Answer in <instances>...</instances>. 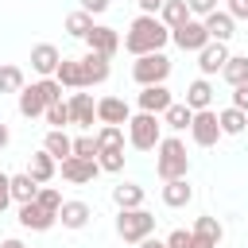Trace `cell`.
<instances>
[{"label": "cell", "instance_id": "39", "mask_svg": "<svg viewBox=\"0 0 248 248\" xmlns=\"http://www.w3.org/2000/svg\"><path fill=\"white\" fill-rule=\"evenodd\" d=\"M74 155H81V159H97V140H93V136H78V140H74Z\"/></svg>", "mask_w": 248, "mask_h": 248}, {"label": "cell", "instance_id": "3", "mask_svg": "<svg viewBox=\"0 0 248 248\" xmlns=\"http://www.w3.org/2000/svg\"><path fill=\"white\" fill-rule=\"evenodd\" d=\"M124 128H128V143L136 151H155L159 140H163V120L155 112H136Z\"/></svg>", "mask_w": 248, "mask_h": 248}, {"label": "cell", "instance_id": "37", "mask_svg": "<svg viewBox=\"0 0 248 248\" xmlns=\"http://www.w3.org/2000/svg\"><path fill=\"white\" fill-rule=\"evenodd\" d=\"M43 209H50V213H58L62 209V194L54 190V186H39V198H35Z\"/></svg>", "mask_w": 248, "mask_h": 248}, {"label": "cell", "instance_id": "15", "mask_svg": "<svg viewBox=\"0 0 248 248\" xmlns=\"http://www.w3.org/2000/svg\"><path fill=\"white\" fill-rule=\"evenodd\" d=\"M132 120V108H128V101H120V97H101L97 101V124H128Z\"/></svg>", "mask_w": 248, "mask_h": 248}, {"label": "cell", "instance_id": "11", "mask_svg": "<svg viewBox=\"0 0 248 248\" xmlns=\"http://www.w3.org/2000/svg\"><path fill=\"white\" fill-rule=\"evenodd\" d=\"M225 62H229V43H205V46L198 50V70H202V78L221 74Z\"/></svg>", "mask_w": 248, "mask_h": 248}, {"label": "cell", "instance_id": "24", "mask_svg": "<svg viewBox=\"0 0 248 248\" xmlns=\"http://www.w3.org/2000/svg\"><path fill=\"white\" fill-rule=\"evenodd\" d=\"M186 105H190L194 112H202V108L213 105V85H209V78H194V81L186 85Z\"/></svg>", "mask_w": 248, "mask_h": 248}, {"label": "cell", "instance_id": "30", "mask_svg": "<svg viewBox=\"0 0 248 248\" xmlns=\"http://www.w3.org/2000/svg\"><path fill=\"white\" fill-rule=\"evenodd\" d=\"M35 198H39V182H35L27 170H23V174H12V202L23 205V202H35Z\"/></svg>", "mask_w": 248, "mask_h": 248}, {"label": "cell", "instance_id": "28", "mask_svg": "<svg viewBox=\"0 0 248 248\" xmlns=\"http://www.w3.org/2000/svg\"><path fill=\"white\" fill-rule=\"evenodd\" d=\"M217 120H221V132H225V136H240V132L248 128V112H244V108H236V105L221 108V112H217Z\"/></svg>", "mask_w": 248, "mask_h": 248}, {"label": "cell", "instance_id": "2", "mask_svg": "<svg viewBox=\"0 0 248 248\" xmlns=\"http://www.w3.org/2000/svg\"><path fill=\"white\" fill-rule=\"evenodd\" d=\"M155 174L167 182V178H186L190 174V155H186V143L178 136H163L159 147H155Z\"/></svg>", "mask_w": 248, "mask_h": 248}, {"label": "cell", "instance_id": "22", "mask_svg": "<svg viewBox=\"0 0 248 248\" xmlns=\"http://www.w3.org/2000/svg\"><path fill=\"white\" fill-rule=\"evenodd\" d=\"M89 217H93V209L85 205V202H62V209H58V221H62V229H85L89 225Z\"/></svg>", "mask_w": 248, "mask_h": 248}, {"label": "cell", "instance_id": "23", "mask_svg": "<svg viewBox=\"0 0 248 248\" xmlns=\"http://www.w3.org/2000/svg\"><path fill=\"white\" fill-rule=\"evenodd\" d=\"M54 78L62 81V89H85V70H81V58H62Z\"/></svg>", "mask_w": 248, "mask_h": 248}, {"label": "cell", "instance_id": "43", "mask_svg": "<svg viewBox=\"0 0 248 248\" xmlns=\"http://www.w3.org/2000/svg\"><path fill=\"white\" fill-rule=\"evenodd\" d=\"M81 4V12H89V16H101V12H108V0H78Z\"/></svg>", "mask_w": 248, "mask_h": 248}, {"label": "cell", "instance_id": "34", "mask_svg": "<svg viewBox=\"0 0 248 248\" xmlns=\"http://www.w3.org/2000/svg\"><path fill=\"white\" fill-rule=\"evenodd\" d=\"M43 120H46L50 128H66V124H74V120H70V105H66V101H54V105H46Z\"/></svg>", "mask_w": 248, "mask_h": 248}, {"label": "cell", "instance_id": "29", "mask_svg": "<svg viewBox=\"0 0 248 248\" xmlns=\"http://www.w3.org/2000/svg\"><path fill=\"white\" fill-rule=\"evenodd\" d=\"M159 19L174 31V27H182V23H186V19H194V16H190V4H186V0H167V4H163V12H159Z\"/></svg>", "mask_w": 248, "mask_h": 248}, {"label": "cell", "instance_id": "45", "mask_svg": "<svg viewBox=\"0 0 248 248\" xmlns=\"http://www.w3.org/2000/svg\"><path fill=\"white\" fill-rule=\"evenodd\" d=\"M136 4H140V12H143V16H159L167 0H136Z\"/></svg>", "mask_w": 248, "mask_h": 248}, {"label": "cell", "instance_id": "19", "mask_svg": "<svg viewBox=\"0 0 248 248\" xmlns=\"http://www.w3.org/2000/svg\"><path fill=\"white\" fill-rule=\"evenodd\" d=\"M46 112V97H43V89H39V81H31V85H23L19 89V116H27V120H35V116H43Z\"/></svg>", "mask_w": 248, "mask_h": 248}, {"label": "cell", "instance_id": "14", "mask_svg": "<svg viewBox=\"0 0 248 248\" xmlns=\"http://www.w3.org/2000/svg\"><path fill=\"white\" fill-rule=\"evenodd\" d=\"M66 105H70V120H74L78 128H93V120H97V101H93L89 93H81V89H74Z\"/></svg>", "mask_w": 248, "mask_h": 248}, {"label": "cell", "instance_id": "25", "mask_svg": "<svg viewBox=\"0 0 248 248\" xmlns=\"http://www.w3.org/2000/svg\"><path fill=\"white\" fill-rule=\"evenodd\" d=\"M190 124H194V108L186 101H174L163 112V128H170V132H190Z\"/></svg>", "mask_w": 248, "mask_h": 248}, {"label": "cell", "instance_id": "33", "mask_svg": "<svg viewBox=\"0 0 248 248\" xmlns=\"http://www.w3.org/2000/svg\"><path fill=\"white\" fill-rule=\"evenodd\" d=\"M89 31H93V16H89V12H81V8H78V12H70V16H66V35L85 39Z\"/></svg>", "mask_w": 248, "mask_h": 248}, {"label": "cell", "instance_id": "13", "mask_svg": "<svg viewBox=\"0 0 248 248\" xmlns=\"http://www.w3.org/2000/svg\"><path fill=\"white\" fill-rule=\"evenodd\" d=\"M58 62H62V54H58L54 43H35V46H31V70H35L39 78H54Z\"/></svg>", "mask_w": 248, "mask_h": 248}, {"label": "cell", "instance_id": "41", "mask_svg": "<svg viewBox=\"0 0 248 248\" xmlns=\"http://www.w3.org/2000/svg\"><path fill=\"white\" fill-rule=\"evenodd\" d=\"M12 205V174H4L0 170V213Z\"/></svg>", "mask_w": 248, "mask_h": 248}, {"label": "cell", "instance_id": "35", "mask_svg": "<svg viewBox=\"0 0 248 248\" xmlns=\"http://www.w3.org/2000/svg\"><path fill=\"white\" fill-rule=\"evenodd\" d=\"M23 89V70L19 66H0V93H19Z\"/></svg>", "mask_w": 248, "mask_h": 248}, {"label": "cell", "instance_id": "48", "mask_svg": "<svg viewBox=\"0 0 248 248\" xmlns=\"http://www.w3.org/2000/svg\"><path fill=\"white\" fill-rule=\"evenodd\" d=\"M0 248H23V240H16V236H8V240H0Z\"/></svg>", "mask_w": 248, "mask_h": 248}, {"label": "cell", "instance_id": "18", "mask_svg": "<svg viewBox=\"0 0 248 248\" xmlns=\"http://www.w3.org/2000/svg\"><path fill=\"white\" fill-rule=\"evenodd\" d=\"M194 202V186L186 182V178H167L163 182V205L167 209H182V205H190Z\"/></svg>", "mask_w": 248, "mask_h": 248}, {"label": "cell", "instance_id": "16", "mask_svg": "<svg viewBox=\"0 0 248 248\" xmlns=\"http://www.w3.org/2000/svg\"><path fill=\"white\" fill-rule=\"evenodd\" d=\"M81 70H85V89H89V85H105V81H108V74H112L108 54H97V50L81 54Z\"/></svg>", "mask_w": 248, "mask_h": 248}, {"label": "cell", "instance_id": "17", "mask_svg": "<svg viewBox=\"0 0 248 248\" xmlns=\"http://www.w3.org/2000/svg\"><path fill=\"white\" fill-rule=\"evenodd\" d=\"M27 174H31V178H35L39 186H46V182H50V178L58 174V159H54V155H50V151L43 147V151H35V155L27 159Z\"/></svg>", "mask_w": 248, "mask_h": 248}, {"label": "cell", "instance_id": "47", "mask_svg": "<svg viewBox=\"0 0 248 248\" xmlns=\"http://www.w3.org/2000/svg\"><path fill=\"white\" fill-rule=\"evenodd\" d=\"M8 143H12V128H8V124H4V120H0V151H4V147H8Z\"/></svg>", "mask_w": 248, "mask_h": 248}, {"label": "cell", "instance_id": "8", "mask_svg": "<svg viewBox=\"0 0 248 248\" xmlns=\"http://www.w3.org/2000/svg\"><path fill=\"white\" fill-rule=\"evenodd\" d=\"M136 105H140V112H155V116H163V112L174 105V97H170L167 81H163V85H140Z\"/></svg>", "mask_w": 248, "mask_h": 248}, {"label": "cell", "instance_id": "21", "mask_svg": "<svg viewBox=\"0 0 248 248\" xmlns=\"http://www.w3.org/2000/svg\"><path fill=\"white\" fill-rule=\"evenodd\" d=\"M202 23H205V31H209V39H213V43H229V39H232V27H236V19H232L229 12H221V8H217V12H209Z\"/></svg>", "mask_w": 248, "mask_h": 248}, {"label": "cell", "instance_id": "46", "mask_svg": "<svg viewBox=\"0 0 248 248\" xmlns=\"http://www.w3.org/2000/svg\"><path fill=\"white\" fill-rule=\"evenodd\" d=\"M136 248H167V240H159V236L151 232V236H143V240H140Z\"/></svg>", "mask_w": 248, "mask_h": 248}, {"label": "cell", "instance_id": "5", "mask_svg": "<svg viewBox=\"0 0 248 248\" xmlns=\"http://www.w3.org/2000/svg\"><path fill=\"white\" fill-rule=\"evenodd\" d=\"M132 78L136 85H163L170 78V58L163 50H151V54H140L132 62Z\"/></svg>", "mask_w": 248, "mask_h": 248}, {"label": "cell", "instance_id": "31", "mask_svg": "<svg viewBox=\"0 0 248 248\" xmlns=\"http://www.w3.org/2000/svg\"><path fill=\"white\" fill-rule=\"evenodd\" d=\"M93 140H97V155L101 151H112V147H124V128L120 124H101Z\"/></svg>", "mask_w": 248, "mask_h": 248}, {"label": "cell", "instance_id": "26", "mask_svg": "<svg viewBox=\"0 0 248 248\" xmlns=\"http://www.w3.org/2000/svg\"><path fill=\"white\" fill-rule=\"evenodd\" d=\"M143 186H136V182H120V186H112V202H116V209H140L143 205Z\"/></svg>", "mask_w": 248, "mask_h": 248}, {"label": "cell", "instance_id": "6", "mask_svg": "<svg viewBox=\"0 0 248 248\" xmlns=\"http://www.w3.org/2000/svg\"><path fill=\"white\" fill-rule=\"evenodd\" d=\"M170 43H174L178 50L198 54V50H202L205 43H213V39H209V31H205V23H202V19H186L182 27H174V31H170Z\"/></svg>", "mask_w": 248, "mask_h": 248}, {"label": "cell", "instance_id": "27", "mask_svg": "<svg viewBox=\"0 0 248 248\" xmlns=\"http://www.w3.org/2000/svg\"><path fill=\"white\" fill-rule=\"evenodd\" d=\"M43 147H46V151H50L58 163L74 155V140L66 136V128H50V132H46V140H43Z\"/></svg>", "mask_w": 248, "mask_h": 248}, {"label": "cell", "instance_id": "20", "mask_svg": "<svg viewBox=\"0 0 248 248\" xmlns=\"http://www.w3.org/2000/svg\"><path fill=\"white\" fill-rule=\"evenodd\" d=\"M190 232L198 236V244H202V248H221V240H225V229H221V221H217V217H198Z\"/></svg>", "mask_w": 248, "mask_h": 248}, {"label": "cell", "instance_id": "10", "mask_svg": "<svg viewBox=\"0 0 248 248\" xmlns=\"http://www.w3.org/2000/svg\"><path fill=\"white\" fill-rule=\"evenodd\" d=\"M120 43H124L120 31H116V27H105V23H93V31L85 35V46L97 50V54H108V58L120 50Z\"/></svg>", "mask_w": 248, "mask_h": 248}, {"label": "cell", "instance_id": "40", "mask_svg": "<svg viewBox=\"0 0 248 248\" xmlns=\"http://www.w3.org/2000/svg\"><path fill=\"white\" fill-rule=\"evenodd\" d=\"M186 4H190V16H202V19L209 12H217V0H186Z\"/></svg>", "mask_w": 248, "mask_h": 248}, {"label": "cell", "instance_id": "38", "mask_svg": "<svg viewBox=\"0 0 248 248\" xmlns=\"http://www.w3.org/2000/svg\"><path fill=\"white\" fill-rule=\"evenodd\" d=\"M167 248H202V244H198V236H194V232H186V229H174V232L167 236Z\"/></svg>", "mask_w": 248, "mask_h": 248}, {"label": "cell", "instance_id": "1", "mask_svg": "<svg viewBox=\"0 0 248 248\" xmlns=\"http://www.w3.org/2000/svg\"><path fill=\"white\" fill-rule=\"evenodd\" d=\"M170 43V27L159 19V16H136L132 23H128V35H124V50L128 54H151V50H163Z\"/></svg>", "mask_w": 248, "mask_h": 248}, {"label": "cell", "instance_id": "36", "mask_svg": "<svg viewBox=\"0 0 248 248\" xmlns=\"http://www.w3.org/2000/svg\"><path fill=\"white\" fill-rule=\"evenodd\" d=\"M97 163H101V170H108V174H120V170H124V147L101 151V155H97Z\"/></svg>", "mask_w": 248, "mask_h": 248}, {"label": "cell", "instance_id": "7", "mask_svg": "<svg viewBox=\"0 0 248 248\" xmlns=\"http://www.w3.org/2000/svg\"><path fill=\"white\" fill-rule=\"evenodd\" d=\"M190 136H194V143H198V147H213V143L225 136V132H221V120H217V112H213V108H202V112H194Z\"/></svg>", "mask_w": 248, "mask_h": 248}, {"label": "cell", "instance_id": "44", "mask_svg": "<svg viewBox=\"0 0 248 248\" xmlns=\"http://www.w3.org/2000/svg\"><path fill=\"white\" fill-rule=\"evenodd\" d=\"M232 105L248 112V81H244V85H232Z\"/></svg>", "mask_w": 248, "mask_h": 248}, {"label": "cell", "instance_id": "32", "mask_svg": "<svg viewBox=\"0 0 248 248\" xmlns=\"http://www.w3.org/2000/svg\"><path fill=\"white\" fill-rule=\"evenodd\" d=\"M221 78H225L229 85H244V81H248V54H229Z\"/></svg>", "mask_w": 248, "mask_h": 248}, {"label": "cell", "instance_id": "4", "mask_svg": "<svg viewBox=\"0 0 248 248\" xmlns=\"http://www.w3.org/2000/svg\"><path fill=\"white\" fill-rule=\"evenodd\" d=\"M151 232H155V213H147L143 205H140V209H120V217H116V236H120V240L140 244V240L151 236Z\"/></svg>", "mask_w": 248, "mask_h": 248}, {"label": "cell", "instance_id": "9", "mask_svg": "<svg viewBox=\"0 0 248 248\" xmlns=\"http://www.w3.org/2000/svg\"><path fill=\"white\" fill-rule=\"evenodd\" d=\"M97 174H101V163H97V159H81V155L62 159V178L74 182V186H85V182H93Z\"/></svg>", "mask_w": 248, "mask_h": 248}, {"label": "cell", "instance_id": "42", "mask_svg": "<svg viewBox=\"0 0 248 248\" xmlns=\"http://www.w3.org/2000/svg\"><path fill=\"white\" fill-rule=\"evenodd\" d=\"M225 4H229L225 12H229L232 19H248V0H225Z\"/></svg>", "mask_w": 248, "mask_h": 248}, {"label": "cell", "instance_id": "12", "mask_svg": "<svg viewBox=\"0 0 248 248\" xmlns=\"http://www.w3.org/2000/svg\"><path fill=\"white\" fill-rule=\"evenodd\" d=\"M54 221H58V213L43 209L39 202H23L19 205V225L31 229V232H46V229H54Z\"/></svg>", "mask_w": 248, "mask_h": 248}]
</instances>
